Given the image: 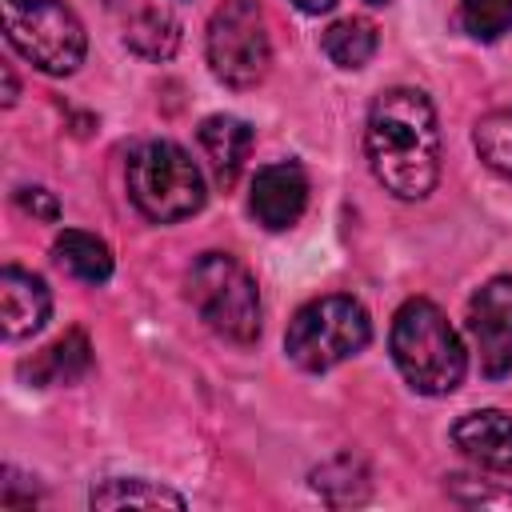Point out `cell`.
<instances>
[{"instance_id": "7c38bea8", "label": "cell", "mask_w": 512, "mask_h": 512, "mask_svg": "<svg viewBox=\"0 0 512 512\" xmlns=\"http://www.w3.org/2000/svg\"><path fill=\"white\" fill-rule=\"evenodd\" d=\"M200 144H204V152L212 160L216 180L224 188H232L236 176H240V168H244V160H248V152H252V128H248V120L228 116V112L208 116L200 124Z\"/></svg>"}, {"instance_id": "277c9868", "label": "cell", "mask_w": 512, "mask_h": 512, "mask_svg": "<svg viewBox=\"0 0 512 512\" xmlns=\"http://www.w3.org/2000/svg\"><path fill=\"white\" fill-rule=\"evenodd\" d=\"M184 292L212 332L236 344H252L260 336V292L236 256L228 252L196 256V264L188 268Z\"/></svg>"}, {"instance_id": "cb8c5ba5", "label": "cell", "mask_w": 512, "mask_h": 512, "mask_svg": "<svg viewBox=\"0 0 512 512\" xmlns=\"http://www.w3.org/2000/svg\"><path fill=\"white\" fill-rule=\"evenodd\" d=\"M4 104H16V72H12V64H4Z\"/></svg>"}, {"instance_id": "9a60e30c", "label": "cell", "mask_w": 512, "mask_h": 512, "mask_svg": "<svg viewBox=\"0 0 512 512\" xmlns=\"http://www.w3.org/2000/svg\"><path fill=\"white\" fill-rule=\"evenodd\" d=\"M124 44L144 60H172L180 48V20L164 4H144L124 28Z\"/></svg>"}, {"instance_id": "8fae6325", "label": "cell", "mask_w": 512, "mask_h": 512, "mask_svg": "<svg viewBox=\"0 0 512 512\" xmlns=\"http://www.w3.org/2000/svg\"><path fill=\"white\" fill-rule=\"evenodd\" d=\"M452 444L488 472H512V416L500 408L468 412L452 428Z\"/></svg>"}, {"instance_id": "4fadbf2b", "label": "cell", "mask_w": 512, "mask_h": 512, "mask_svg": "<svg viewBox=\"0 0 512 512\" xmlns=\"http://www.w3.org/2000/svg\"><path fill=\"white\" fill-rule=\"evenodd\" d=\"M88 368H92L88 336H84V332H64V336H60L56 344H48L36 360H28L20 372H24L36 388H48V384H72V380H80Z\"/></svg>"}, {"instance_id": "8992f818", "label": "cell", "mask_w": 512, "mask_h": 512, "mask_svg": "<svg viewBox=\"0 0 512 512\" xmlns=\"http://www.w3.org/2000/svg\"><path fill=\"white\" fill-rule=\"evenodd\" d=\"M8 44L40 72L68 76L84 60V24L64 0H4Z\"/></svg>"}, {"instance_id": "52a82bcc", "label": "cell", "mask_w": 512, "mask_h": 512, "mask_svg": "<svg viewBox=\"0 0 512 512\" xmlns=\"http://www.w3.org/2000/svg\"><path fill=\"white\" fill-rule=\"evenodd\" d=\"M208 64L228 88H256L268 76L272 44L256 0H224L208 20Z\"/></svg>"}, {"instance_id": "ba28073f", "label": "cell", "mask_w": 512, "mask_h": 512, "mask_svg": "<svg viewBox=\"0 0 512 512\" xmlns=\"http://www.w3.org/2000/svg\"><path fill=\"white\" fill-rule=\"evenodd\" d=\"M468 332L480 352V372L504 380L512 372V276H492L468 300Z\"/></svg>"}, {"instance_id": "7402d4cb", "label": "cell", "mask_w": 512, "mask_h": 512, "mask_svg": "<svg viewBox=\"0 0 512 512\" xmlns=\"http://www.w3.org/2000/svg\"><path fill=\"white\" fill-rule=\"evenodd\" d=\"M16 204H20L28 216H36V220H56V216H60V204H56V196H52L48 188H20V192H16Z\"/></svg>"}, {"instance_id": "5bb4252c", "label": "cell", "mask_w": 512, "mask_h": 512, "mask_svg": "<svg viewBox=\"0 0 512 512\" xmlns=\"http://www.w3.org/2000/svg\"><path fill=\"white\" fill-rule=\"evenodd\" d=\"M52 260L68 276H76L84 284H104L112 276V252H108V244L100 236H92V232H80V228H64L56 236Z\"/></svg>"}, {"instance_id": "2e32d148", "label": "cell", "mask_w": 512, "mask_h": 512, "mask_svg": "<svg viewBox=\"0 0 512 512\" xmlns=\"http://www.w3.org/2000/svg\"><path fill=\"white\" fill-rule=\"evenodd\" d=\"M312 488L328 500V504H360L368 500L372 492V472L360 456L352 452H340L332 460H324L316 472H312Z\"/></svg>"}, {"instance_id": "7a4b0ae2", "label": "cell", "mask_w": 512, "mask_h": 512, "mask_svg": "<svg viewBox=\"0 0 512 512\" xmlns=\"http://www.w3.org/2000/svg\"><path fill=\"white\" fill-rule=\"evenodd\" d=\"M392 360H396L400 376L424 396H444V392L460 388L464 368H468L456 328L424 296H412L400 304V312L392 320Z\"/></svg>"}, {"instance_id": "484cf974", "label": "cell", "mask_w": 512, "mask_h": 512, "mask_svg": "<svg viewBox=\"0 0 512 512\" xmlns=\"http://www.w3.org/2000/svg\"><path fill=\"white\" fill-rule=\"evenodd\" d=\"M368 4H388V0H368Z\"/></svg>"}, {"instance_id": "ac0fdd59", "label": "cell", "mask_w": 512, "mask_h": 512, "mask_svg": "<svg viewBox=\"0 0 512 512\" xmlns=\"http://www.w3.org/2000/svg\"><path fill=\"white\" fill-rule=\"evenodd\" d=\"M92 508H184V496L152 480H104L92 488Z\"/></svg>"}, {"instance_id": "e0dca14e", "label": "cell", "mask_w": 512, "mask_h": 512, "mask_svg": "<svg viewBox=\"0 0 512 512\" xmlns=\"http://www.w3.org/2000/svg\"><path fill=\"white\" fill-rule=\"evenodd\" d=\"M376 44H380V32L368 16H344V20L328 24V32L320 40L324 56L336 68H364L376 56Z\"/></svg>"}, {"instance_id": "603a6c76", "label": "cell", "mask_w": 512, "mask_h": 512, "mask_svg": "<svg viewBox=\"0 0 512 512\" xmlns=\"http://www.w3.org/2000/svg\"><path fill=\"white\" fill-rule=\"evenodd\" d=\"M292 4H296L300 12H312V16H320V12H328L336 0H292Z\"/></svg>"}, {"instance_id": "d6986e66", "label": "cell", "mask_w": 512, "mask_h": 512, "mask_svg": "<svg viewBox=\"0 0 512 512\" xmlns=\"http://www.w3.org/2000/svg\"><path fill=\"white\" fill-rule=\"evenodd\" d=\"M472 140H476L480 160H484L492 172H500V176L512 180V108H500V112L480 116Z\"/></svg>"}, {"instance_id": "ffe728a7", "label": "cell", "mask_w": 512, "mask_h": 512, "mask_svg": "<svg viewBox=\"0 0 512 512\" xmlns=\"http://www.w3.org/2000/svg\"><path fill=\"white\" fill-rule=\"evenodd\" d=\"M460 24L476 40H496L512 28V0H460Z\"/></svg>"}, {"instance_id": "6da1fadb", "label": "cell", "mask_w": 512, "mask_h": 512, "mask_svg": "<svg viewBox=\"0 0 512 512\" xmlns=\"http://www.w3.org/2000/svg\"><path fill=\"white\" fill-rule=\"evenodd\" d=\"M364 148L376 180L400 200H424L440 176L436 108L420 88H388L368 108Z\"/></svg>"}, {"instance_id": "3957f363", "label": "cell", "mask_w": 512, "mask_h": 512, "mask_svg": "<svg viewBox=\"0 0 512 512\" xmlns=\"http://www.w3.org/2000/svg\"><path fill=\"white\" fill-rule=\"evenodd\" d=\"M128 196L132 204L156 220L176 224L204 208V176L192 156L172 140H148L128 156Z\"/></svg>"}, {"instance_id": "9c48e42d", "label": "cell", "mask_w": 512, "mask_h": 512, "mask_svg": "<svg viewBox=\"0 0 512 512\" xmlns=\"http://www.w3.org/2000/svg\"><path fill=\"white\" fill-rule=\"evenodd\" d=\"M308 204V176L296 160H280V164H268L256 172L252 180V216L280 232V228H292L300 220Z\"/></svg>"}, {"instance_id": "5b68a950", "label": "cell", "mask_w": 512, "mask_h": 512, "mask_svg": "<svg viewBox=\"0 0 512 512\" xmlns=\"http://www.w3.org/2000/svg\"><path fill=\"white\" fill-rule=\"evenodd\" d=\"M368 340H372V320L360 300L320 296V300H308L292 316L284 352L304 372H328V368L352 360L356 352H364Z\"/></svg>"}, {"instance_id": "44dd1931", "label": "cell", "mask_w": 512, "mask_h": 512, "mask_svg": "<svg viewBox=\"0 0 512 512\" xmlns=\"http://www.w3.org/2000/svg\"><path fill=\"white\" fill-rule=\"evenodd\" d=\"M448 492L460 500V504H468V508H488V504H500V508H512V492L508 488H488V484H480V480H472V476H448Z\"/></svg>"}, {"instance_id": "d4e9b609", "label": "cell", "mask_w": 512, "mask_h": 512, "mask_svg": "<svg viewBox=\"0 0 512 512\" xmlns=\"http://www.w3.org/2000/svg\"><path fill=\"white\" fill-rule=\"evenodd\" d=\"M100 4H108V8H112V4H120V0H100Z\"/></svg>"}, {"instance_id": "30bf717a", "label": "cell", "mask_w": 512, "mask_h": 512, "mask_svg": "<svg viewBox=\"0 0 512 512\" xmlns=\"http://www.w3.org/2000/svg\"><path fill=\"white\" fill-rule=\"evenodd\" d=\"M52 312V296L48 284L16 264H8L0 272V320H4V336L8 340H24L32 332L44 328Z\"/></svg>"}]
</instances>
